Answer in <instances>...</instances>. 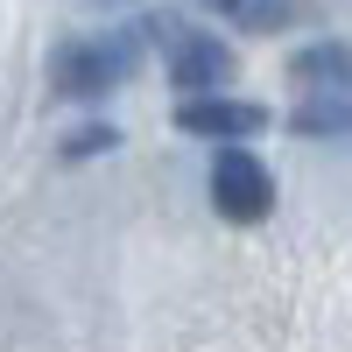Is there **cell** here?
<instances>
[{
  "label": "cell",
  "instance_id": "6da1fadb",
  "mask_svg": "<svg viewBox=\"0 0 352 352\" xmlns=\"http://www.w3.org/2000/svg\"><path fill=\"white\" fill-rule=\"evenodd\" d=\"M212 204H219L226 219H240V226L268 219L275 212V176H268V162H261L254 148H219V162H212Z\"/></svg>",
  "mask_w": 352,
  "mask_h": 352
},
{
  "label": "cell",
  "instance_id": "7a4b0ae2",
  "mask_svg": "<svg viewBox=\"0 0 352 352\" xmlns=\"http://www.w3.org/2000/svg\"><path fill=\"white\" fill-rule=\"evenodd\" d=\"M134 71V43L127 36H113V43H71V50H56V92H71V99H99L106 85H120Z\"/></svg>",
  "mask_w": 352,
  "mask_h": 352
},
{
  "label": "cell",
  "instance_id": "3957f363",
  "mask_svg": "<svg viewBox=\"0 0 352 352\" xmlns=\"http://www.w3.org/2000/svg\"><path fill=\"white\" fill-rule=\"evenodd\" d=\"M176 127L232 148V141H247V134L268 127V113H261V106H240V99H184V106H176Z\"/></svg>",
  "mask_w": 352,
  "mask_h": 352
},
{
  "label": "cell",
  "instance_id": "277c9868",
  "mask_svg": "<svg viewBox=\"0 0 352 352\" xmlns=\"http://www.w3.org/2000/svg\"><path fill=\"white\" fill-rule=\"evenodd\" d=\"M226 78H232V56L219 50V36H190L184 50H176V85H184L190 99H204V92H219Z\"/></svg>",
  "mask_w": 352,
  "mask_h": 352
},
{
  "label": "cell",
  "instance_id": "5b68a950",
  "mask_svg": "<svg viewBox=\"0 0 352 352\" xmlns=\"http://www.w3.org/2000/svg\"><path fill=\"white\" fill-rule=\"evenodd\" d=\"M289 71H296V85H331V92H352V50H338V43L303 50Z\"/></svg>",
  "mask_w": 352,
  "mask_h": 352
},
{
  "label": "cell",
  "instance_id": "8992f818",
  "mask_svg": "<svg viewBox=\"0 0 352 352\" xmlns=\"http://www.w3.org/2000/svg\"><path fill=\"white\" fill-rule=\"evenodd\" d=\"M296 134H352V99H310L296 113Z\"/></svg>",
  "mask_w": 352,
  "mask_h": 352
}]
</instances>
